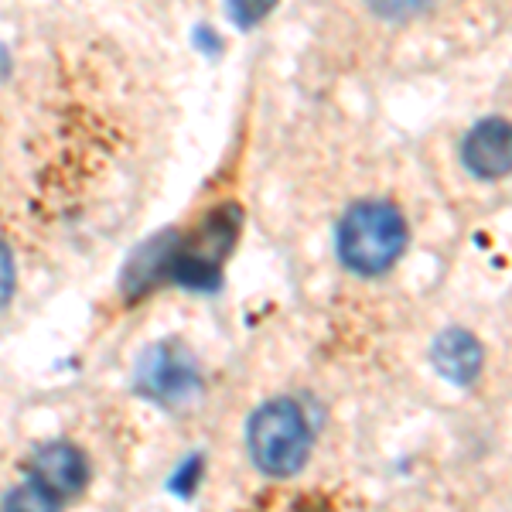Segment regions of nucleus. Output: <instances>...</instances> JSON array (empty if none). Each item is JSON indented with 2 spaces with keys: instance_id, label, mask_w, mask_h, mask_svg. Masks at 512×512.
<instances>
[{
  "instance_id": "nucleus-1",
  "label": "nucleus",
  "mask_w": 512,
  "mask_h": 512,
  "mask_svg": "<svg viewBox=\"0 0 512 512\" xmlns=\"http://www.w3.org/2000/svg\"><path fill=\"white\" fill-rule=\"evenodd\" d=\"M338 260L359 277H379L407 250V222L386 202H359L335 229Z\"/></svg>"
},
{
  "instance_id": "nucleus-2",
  "label": "nucleus",
  "mask_w": 512,
  "mask_h": 512,
  "mask_svg": "<svg viewBox=\"0 0 512 512\" xmlns=\"http://www.w3.org/2000/svg\"><path fill=\"white\" fill-rule=\"evenodd\" d=\"M246 444L256 468L274 478L294 475L311 454V427L294 400H270L250 417Z\"/></svg>"
},
{
  "instance_id": "nucleus-3",
  "label": "nucleus",
  "mask_w": 512,
  "mask_h": 512,
  "mask_svg": "<svg viewBox=\"0 0 512 512\" xmlns=\"http://www.w3.org/2000/svg\"><path fill=\"white\" fill-rule=\"evenodd\" d=\"M137 390L164 403V407H181V403H192L202 393V379H198L192 355L178 342H161L140 355Z\"/></svg>"
},
{
  "instance_id": "nucleus-4",
  "label": "nucleus",
  "mask_w": 512,
  "mask_h": 512,
  "mask_svg": "<svg viewBox=\"0 0 512 512\" xmlns=\"http://www.w3.org/2000/svg\"><path fill=\"white\" fill-rule=\"evenodd\" d=\"M31 482L35 489L52 502H65L72 495H79L86 489V478H89V465L82 458L79 448L72 444H41V448L31 454Z\"/></svg>"
},
{
  "instance_id": "nucleus-5",
  "label": "nucleus",
  "mask_w": 512,
  "mask_h": 512,
  "mask_svg": "<svg viewBox=\"0 0 512 512\" xmlns=\"http://www.w3.org/2000/svg\"><path fill=\"white\" fill-rule=\"evenodd\" d=\"M461 161H465V168L482 181L506 178L509 164H512L509 123L492 117V120H482L478 127L468 130L465 144H461Z\"/></svg>"
},
{
  "instance_id": "nucleus-6",
  "label": "nucleus",
  "mask_w": 512,
  "mask_h": 512,
  "mask_svg": "<svg viewBox=\"0 0 512 512\" xmlns=\"http://www.w3.org/2000/svg\"><path fill=\"white\" fill-rule=\"evenodd\" d=\"M431 359L437 373L458 386H468L482 369V345L475 335H468L465 328H448L444 335H437Z\"/></svg>"
},
{
  "instance_id": "nucleus-7",
  "label": "nucleus",
  "mask_w": 512,
  "mask_h": 512,
  "mask_svg": "<svg viewBox=\"0 0 512 512\" xmlns=\"http://www.w3.org/2000/svg\"><path fill=\"white\" fill-rule=\"evenodd\" d=\"M373 11L379 18H390V21H407V18H417L431 0H369Z\"/></svg>"
},
{
  "instance_id": "nucleus-8",
  "label": "nucleus",
  "mask_w": 512,
  "mask_h": 512,
  "mask_svg": "<svg viewBox=\"0 0 512 512\" xmlns=\"http://www.w3.org/2000/svg\"><path fill=\"white\" fill-rule=\"evenodd\" d=\"M277 0H229V14L236 18V24H256L263 21L270 11H274Z\"/></svg>"
},
{
  "instance_id": "nucleus-9",
  "label": "nucleus",
  "mask_w": 512,
  "mask_h": 512,
  "mask_svg": "<svg viewBox=\"0 0 512 512\" xmlns=\"http://www.w3.org/2000/svg\"><path fill=\"white\" fill-rule=\"evenodd\" d=\"M14 294V256H11V246L0 243V308L11 301Z\"/></svg>"
}]
</instances>
